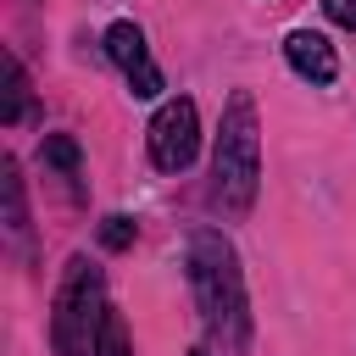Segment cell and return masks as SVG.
Listing matches in <instances>:
<instances>
[{"label":"cell","instance_id":"6","mask_svg":"<svg viewBox=\"0 0 356 356\" xmlns=\"http://www.w3.org/2000/svg\"><path fill=\"white\" fill-rule=\"evenodd\" d=\"M284 61H289L300 78H312V83H334V78H339L334 44H328L323 33H312V28H295V33L284 39Z\"/></svg>","mask_w":356,"mask_h":356},{"label":"cell","instance_id":"9","mask_svg":"<svg viewBox=\"0 0 356 356\" xmlns=\"http://www.w3.org/2000/svg\"><path fill=\"white\" fill-rule=\"evenodd\" d=\"M39 156H44V167H56V172H78V161H83V150H78V139L72 134H44V145H39Z\"/></svg>","mask_w":356,"mask_h":356},{"label":"cell","instance_id":"5","mask_svg":"<svg viewBox=\"0 0 356 356\" xmlns=\"http://www.w3.org/2000/svg\"><path fill=\"white\" fill-rule=\"evenodd\" d=\"M106 56L122 67V78H128V89H134L139 100H156V95H161V67L150 61L145 33H139L134 22H111V28H106Z\"/></svg>","mask_w":356,"mask_h":356},{"label":"cell","instance_id":"11","mask_svg":"<svg viewBox=\"0 0 356 356\" xmlns=\"http://www.w3.org/2000/svg\"><path fill=\"white\" fill-rule=\"evenodd\" d=\"M134 245V217H106L100 222V250H128Z\"/></svg>","mask_w":356,"mask_h":356},{"label":"cell","instance_id":"7","mask_svg":"<svg viewBox=\"0 0 356 356\" xmlns=\"http://www.w3.org/2000/svg\"><path fill=\"white\" fill-rule=\"evenodd\" d=\"M28 117H33V89H28L22 61L6 50V100H0V122H6V128H17V122H28Z\"/></svg>","mask_w":356,"mask_h":356},{"label":"cell","instance_id":"3","mask_svg":"<svg viewBox=\"0 0 356 356\" xmlns=\"http://www.w3.org/2000/svg\"><path fill=\"white\" fill-rule=\"evenodd\" d=\"M106 312H111V300H106L100 267L89 256H72L56 284V300H50V350L56 356H95Z\"/></svg>","mask_w":356,"mask_h":356},{"label":"cell","instance_id":"8","mask_svg":"<svg viewBox=\"0 0 356 356\" xmlns=\"http://www.w3.org/2000/svg\"><path fill=\"white\" fill-rule=\"evenodd\" d=\"M0 195H6V228L22 239L28 234V200H22V178H17V161L11 156L0 161Z\"/></svg>","mask_w":356,"mask_h":356},{"label":"cell","instance_id":"1","mask_svg":"<svg viewBox=\"0 0 356 356\" xmlns=\"http://www.w3.org/2000/svg\"><path fill=\"white\" fill-rule=\"evenodd\" d=\"M189 289H195V306H200L206 334L222 350L239 356L250 345V300H245L239 256H234V245L217 228H195L189 234Z\"/></svg>","mask_w":356,"mask_h":356},{"label":"cell","instance_id":"12","mask_svg":"<svg viewBox=\"0 0 356 356\" xmlns=\"http://www.w3.org/2000/svg\"><path fill=\"white\" fill-rule=\"evenodd\" d=\"M323 11H328L339 28H350V33H356V0H323Z\"/></svg>","mask_w":356,"mask_h":356},{"label":"cell","instance_id":"10","mask_svg":"<svg viewBox=\"0 0 356 356\" xmlns=\"http://www.w3.org/2000/svg\"><path fill=\"white\" fill-rule=\"evenodd\" d=\"M95 356H134V350H128V323H122L117 306H111L106 323H100V345H95Z\"/></svg>","mask_w":356,"mask_h":356},{"label":"cell","instance_id":"2","mask_svg":"<svg viewBox=\"0 0 356 356\" xmlns=\"http://www.w3.org/2000/svg\"><path fill=\"white\" fill-rule=\"evenodd\" d=\"M261 189V122L250 89H234L217 122V150H211V200L228 217H245Z\"/></svg>","mask_w":356,"mask_h":356},{"label":"cell","instance_id":"4","mask_svg":"<svg viewBox=\"0 0 356 356\" xmlns=\"http://www.w3.org/2000/svg\"><path fill=\"white\" fill-rule=\"evenodd\" d=\"M145 139H150V161L161 172H184L195 161V150H200V111H195V100L189 95L161 100L150 128H145Z\"/></svg>","mask_w":356,"mask_h":356}]
</instances>
